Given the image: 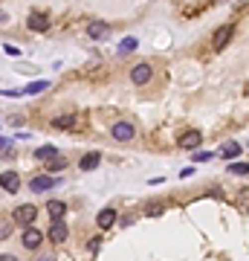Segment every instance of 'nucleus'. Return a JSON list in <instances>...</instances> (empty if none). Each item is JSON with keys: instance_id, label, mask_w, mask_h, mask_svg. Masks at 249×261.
<instances>
[{"instance_id": "obj_28", "label": "nucleus", "mask_w": 249, "mask_h": 261, "mask_svg": "<svg viewBox=\"0 0 249 261\" xmlns=\"http://www.w3.org/2000/svg\"><path fill=\"white\" fill-rule=\"evenodd\" d=\"M0 148H9V139H3V137H0Z\"/></svg>"}, {"instance_id": "obj_13", "label": "nucleus", "mask_w": 249, "mask_h": 261, "mask_svg": "<svg viewBox=\"0 0 249 261\" xmlns=\"http://www.w3.org/2000/svg\"><path fill=\"white\" fill-rule=\"evenodd\" d=\"M200 139H203V137H200L197 131H185L183 137H180V148H185V151H194V148L200 145Z\"/></svg>"}, {"instance_id": "obj_17", "label": "nucleus", "mask_w": 249, "mask_h": 261, "mask_svg": "<svg viewBox=\"0 0 249 261\" xmlns=\"http://www.w3.org/2000/svg\"><path fill=\"white\" fill-rule=\"evenodd\" d=\"M52 157H58V154H55V148H52V145H41V148L35 151V160H47V163H50Z\"/></svg>"}, {"instance_id": "obj_29", "label": "nucleus", "mask_w": 249, "mask_h": 261, "mask_svg": "<svg viewBox=\"0 0 249 261\" xmlns=\"http://www.w3.org/2000/svg\"><path fill=\"white\" fill-rule=\"evenodd\" d=\"M3 20H9V15H6V12H3V9H0V23H3Z\"/></svg>"}, {"instance_id": "obj_12", "label": "nucleus", "mask_w": 249, "mask_h": 261, "mask_svg": "<svg viewBox=\"0 0 249 261\" xmlns=\"http://www.w3.org/2000/svg\"><path fill=\"white\" fill-rule=\"evenodd\" d=\"M99 163H101V154H99V151H90V154L82 157L79 169H82V172H93V169H99Z\"/></svg>"}, {"instance_id": "obj_26", "label": "nucleus", "mask_w": 249, "mask_h": 261, "mask_svg": "<svg viewBox=\"0 0 249 261\" xmlns=\"http://www.w3.org/2000/svg\"><path fill=\"white\" fill-rule=\"evenodd\" d=\"M194 160H200V163H206V160H212V154H209V151H200V154H194Z\"/></svg>"}, {"instance_id": "obj_11", "label": "nucleus", "mask_w": 249, "mask_h": 261, "mask_svg": "<svg viewBox=\"0 0 249 261\" xmlns=\"http://www.w3.org/2000/svg\"><path fill=\"white\" fill-rule=\"evenodd\" d=\"M96 224H99V229H110V226L116 224V212L107 206V209H101L99 215H96Z\"/></svg>"}, {"instance_id": "obj_10", "label": "nucleus", "mask_w": 249, "mask_h": 261, "mask_svg": "<svg viewBox=\"0 0 249 261\" xmlns=\"http://www.w3.org/2000/svg\"><path fill=\"white\" fill-rule=\"evenodd\" d=\"M58 183H61L58 177H50V174H41V177H32V183H29V186H32V191H50L52 186H58Z\"/></svg>"}, {"instance_id": "obj_20", "label": "nucleus", "mask_w": 249, "mask_h": 261, "mask_svg": "<svg viewBox=\"0 0 249 261\" xmlns=\"http://www.w3.org/2000/svg\"><path fill=\"white\" fill-rule=\"evenodd\" d=\"M47 169H50V172H61V169H67V160H61V157H52L50 163H47Z\"/></svg>"}, {"instance_id": "obj_25", "label": "nucleus", "mask_w": 249, "mask_h": 261, "mask_svg": "<svg viewBox=\"0 0 249 261\" xmlns=\"http://www.w3.org/2000/svg\"><path fill=\"white\" fill-rule=\"evenodd\" d=\"M87 247H90V253H96V250L101 247V238H93V241L87 244Z\"/></svg>"}, {"instance_id": "obj_24", "label": "nucleus", "mask_w": 249, "mask_h": 261, "mask_svg": "<svg viewBox=\"0 0 249 261\" xmlns=\"http://www.w3.org/2000/svg\"><path fill=\"white\" fill-rule=\"evenodd\" d=\"M9 232H12L9 224H0V241H3V238H9Z\"/></svg>"}, {"instance_id": "obj_1", "label": "nucleus", "mask_w": 249, "mask_h": 261, "mask_svg": "<svg viewBox=\"0 0 249 261\" xmlns=\"http://www.w3.org/2000/svg\"><path fill=\"white\" fill-rule=\"evenodd\" d=\"M232 35H235V26H232V23H223V26H220V29L212 35V47L220 52L226 44H229V41H232Z\"/></svg>"}, {"instance_id": "obj_2", "label": "nucleus", "mask_w": 249, "mask_h": 261, "mask_svg": "<svg viewBox=\"0 0 249 261\" xmlns=\"http://www.w3.org/2000/svg\"><path fill=\"white\" fill-rule=\"evenodd\" d=\"M35 218H38V209L32 203H23V206L15 209V224H23V226H32Z\"/></svg>"}, {"instance_id": "obj_16", "label": "nucleus", "mask_w": 249, "mask_h": 261, "mask_svg": "<svg viewBox=\"0 0 249 261\" xmlns=\"http://www.w3.org/2000/svg\"><path fill=\"white\" fill-rule=\"evenodd\" d=\"M220 157H223V160L241 157V145H238V142H223V145H220Z\"/></svg>"}, {"instance_id": "obj_21", "label": "nucleus", "mask_w": 249, "mask_h": 261, "mask_svg": "<svg viewBox=\"0 0 249 261\" xmlns=\"http://www.w3.org/2000/svg\"><path fill=\"white\" fill-rule=\"evenodd\" d=\"M229 172H232V174H249V166H247V163H232V166H229Z\"/></svg>"}, {"instance_id": "obj_3", "label": "nucleus", "mask_w": 249, "mask_h": 261, "mask_svg": "<svg viewBox=\"0 0 249 261\" xmlns=\"http://www.w3.org/2000/svg\"><path fill=\"white\" fill-rule=\"evenodd\" d=\"M110 134H113V139H119V142H131V139L136 137V128H133L131 122H116Z\"/></svg>"}, {"instance_id": "obj_18", "label": "nucleus", "mask_w": 249, "mask_h": 261, "mask_svg": "<svg viewBox=\"0 0 249 261\" xmlns=\"http://www.w3.org/2000/svg\"><path fill=\"white\" fill-rule=\"evenodd\" d=\"M136 44H139L136 38H125V41H122V47H119V55H128V52H133V50H136Z\"/></svg>"}, {"instance_id": "obj_19", "label": "nucleus", "mask_w": 249, "mask_h": 261, "mask_svg": "<svg viewBox=\"0 0 249 261\" xmlns=\"http://www.w3.org/2000/svg\"><path fill=\"white\" fill-rule=\"evenodd\" d=\"M47 87H50V82H35V85H29L26 90H23V93H29V96H35V93H44Z\"/></svg>"}, {"instance_id": "obj_14", "label": "nucleus", "mask_w": 249, "mask_h": 261, "mask_svg": "<svg viewBox=\"0 0 249 261\" xmlns=\"http://www.w3.org/2000/svg\"><path fill=\"white\" fill-rule=\"evenodd\" d=\"M52 125H55V128H61V131H70V128H76V125H79V116H76V113H64V116H55Z\"/></svg>"}, {"instance_id": "obj_23", "label": "nucleus", "mask_w": 249, "mask_h": 261, "mask_svg": "<svg viewBox=\"0 0 249 261\" xmlns=\"http://www.w3.org/2000/svg\"><path fill=\"white\" fill-rule=\"evenodd\" d=\"M238 203H241V209H249V189H244L238 194Z\"/></svg>"}, {"instance_id": "obj_9", "label": "nucleus", "mask_w": 249, "mask_h": 261, "mask_svg": "<svg viewBox=\"0 0 249 261\" xmlns=\"http://www.w3.org/2000/svg\"><path fill=\"white\" fill-rule=\"evenodd\" d=\"M87 35H90L93 41H101V38H107V35H110V23H104V20H90Z\"/></svg>"}, {"instance_id": "obj_6", "label": "nucleus", "mask_w": 249, "mask_h": 261, "mask_svg": "<svg viewBox=\"0 0 249 261\" xmlns=\"http://www.w3.org/2000/svg\"><path fill=\"white\" fill-rule=\"evenodd\" d=\"M0 189L9 191V194H15V191L20 189V177H17V172H3L0 174Z\"/></svg>"}, {"instance_id": "obj_4", "label": "nucleus", "mask_w": 249, "mask_h": 261, "mask_svg": "<svg viewBox=\"0 0 249 261\" xmlns=\"http://www.w3.org/2000/svg\"><path fill=\"white\" fill-rule=\"evenodd\" d=\"M151 73H154V70H151V64H145V61H142V64H136V67L131 70V82L136 87L148 85V82H151Z\"/></svg>"}, {"instance_id": "obj_22", "label": "nucleus", "mask_w": 249, "mask_h": 261, "mask_svg": "<svg viewBox=\"0 0 249 261\" xmlns=\"http://www.w3.org/2000/svg\"><path fill=\"white\" fill-rule=\"evenodd\" d=\"M145 215H151V218H157V215H163V203H151V206L145 209Z\"/></svg>"}, {"instance_id": "obj_15", "label": "nucleus", "mask_w": 249, "mask_h": 261, "mask_svg": "<svg viewBox=\"0 0 249 261\" xmlns=\"http://www.w3.org/2000/svg\"><path fill=\"white\" fill-rule=\"evenodd\" d=\"M47 212H50L52 221H61L64 212H67V203H61V200H50V203H47Z\"/></svg>"}, {"instance_id": "obj_8", "label": "nucleus", "mask_w": 249, "mask_h": 261, "mask_svg": "<svg viewBox=\"0 0 249 261\" xmlns=\"http://www.w3.org/2000/svg\"><path fill=\"white\" fill-rule=\"evenodd\" d=\"M67 232H70V229H67L64 221H52V226L47 229V238H50L52 244H61V241H67Z\"/></svg>"}, {"instance_id": "obj_27", "label": "nucleus", "mask_w": 249, "mask_h": 261, "mask_svg": "<svg viewBox=\"0 0 249 261\" xmlns=\"http://www.w3.org/2000/svg\"><path fill=\"white\" fill-rule=\"evenodd\" d=\"M0 261H17L15 256H0Z\"/></svg>"}, {"instance_id": "obj_7", "label": "nucleus", "mask_w": 249, "mask_h": 261, "mask_svg": "<svg viewBox=\"0 0 249 261\" xmlns=\"http://www.w3.org/2000/svg\"><path fill=\"white\" fill-rule=\"evenodd\" d=\"M26 26H29V29H35V32H47V29H50V17L41 15V12H29V17H26Z\"/></svg>"}, {"instance_id": "obj_5", "label": "nucleus", "mask_w": 249, "mask_h": 261, "mask_svg": "<svg viewBox=\"0 0 249 261\" xmlns=\"http://www.w3.org/2000/svg\"><path fill=\"white\" fill-rule=\"evenodd\" d=\"M41 241H44V232H41V229H35V226H26V229H23V247H26V250H38Z\"/></svg>"}]
</instances>
